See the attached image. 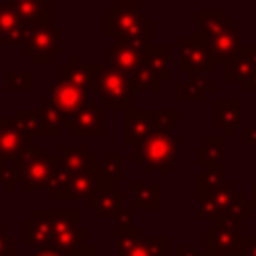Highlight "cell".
Wrapping results in <instances>:
<instances>
[{
    "label": "cell",
    "instance_id": "obj_1",
    "mask_svg": "<svg viewBox=\"0 0 256 256\" xmlns=\"http://www.w3.org/2000/svg\"><path fill=\"white\" fill-rule=\"evenodd\" d=\"M104 34L112 42L152 40V20L142 14L140 0H116L104 12Z\"/></svg>",
    "mask_w": 256,
    "mask_h": 256
},
{
    "label": "cell",
    "instance_id": "obj_2",
    "mask_svg": "<svg viewBox=\"0 0 256 256\" xmlns=\"http://www.w3.org/2000/svg\"><path fill=\"white\" fill-rule=\"evenodd\" d=\"M178 124H180L178 108H170V110L132 108L122 116V144L134 148L156 134H166L172 128H178Z\"/></svg>",
    "mask_w": 256,
    "mask_h": 256
},
{
    "label": "cell",
    "instance_id": "obj_3",
    "mask_svg": "<svg viewBox=\"0 0 256 256\" xmlns=\"http://www.w3.org/2000/svg\"><path fill=\"white\" fill-rule=\"evenodd\" d=\"M252 202L244 198L242 192L234 188V182L224 180L210 196H206L196 210L198 220H226V218H242L248 220L252 216Z\"/></svg>",
    "mask_w": 256,
    "mask_h": 256
},
{
    "label": "cell",
    "instance_id": "obj_4",
    "mask_svg": "<svg viewBox=\"0 0 256 256\" xmlns=\"http://www.w3.org/2000/svg\"><path fill=\"white\" fill-rule=\"evenodd\" d=\"M178 144L180 138L170 132L156 134L132 148V164L140 166L144 174H152V172L168 174L172 164L178 162L180 158Z\"/></svg>",
    "mask_w": 256,
    "mask_h": 256
},
{
    "label": "cell",
    "instance_id": "obj_5",
    "mask_svg": "<svg viewBox=\"0 0 256 256\" xmlns=\"http://www.w3.org/2000/svg\"><path fill=\"white\" fill-rule=\"evenodd\" d=\"M94 80H96V96L104 104L106 110H122L128 112L134 108V88L132 82L118 70L108 64L94 62Z\"/></svg>",
    "mask_w": 256,
    "mask_h": 256
},
{
    "label": "cell",
    "instance_id": "obj_6",
    "mask_svg": "<svg viewBox=\"0 0 256 256\" xmlns=\"http://www.w3.org/2000/svg\"><path fill=\"white\" fill-rule=\"evenodd\" d=\"M168 80H170V46L152 44L144 52L138 74L132 78V88L134 92H142V90L160 92L162 84Z\"/></svg>",
    "mask_w": 256,
    "mask_h": 256
},
{
    "label": "cell",
    "instance_id": "obj_7",
    "mask_svg": "<svg viewBox=\"0 0 256 256\" xmlns=\"http://www.w3.org/2000/svg\"><path fill=\"white\" fill-rule=\"evenodd\" d=\"M58 162H60L58 154L46 156L42 152V146L34 144L32 148H28L24 152V168H22V176H20V186L26 192L50 190L54 176H56Z\"/></svg>",
    "mask_w": 256,
    "mask_h": 256
},
{
    "label": "cell",
    "instance_id": "obj_8",
    "mask_svg": "<svg viewBox=\"0 0 256 256\" xmlns=\"http://www.w3.org/2000/svg\"><path fill=\"white\" fill-rule=\"evenodd\" d=\"M178 72L186 76H208L216 72V62L208 46L194 36H178Z\"/></svg>",
    "mask_w": 256,
    "mask_h": 256
},
{
    "label": "cell",
    "instance_id": "obj_9",
    "mask_svg": "<svg viewBox=\"0 0 256 256\" xmlns=\"http://www.w3.org/2000/svg\"><path fill=\"white\" fill-rule=\"evenodd\" d=\"M204 248L206 254L216 256H232L238 252L240 242L244 238V220L242 218H226L216 220L204 232Z\"/></svg>",
    "mask_w": 256,
    "mask_h": 256
},
{
    "label": "cell",
    "instance_id": "obj_10",
    "mask_svg": "<svg viewBox=\"0 0 256 256\" xmlns=\"http://www.w3.org/2000/svg\"><path fill=\"white\" fill-rule=\"evenodd\" d=\"M152 46V40H130V42H112L106 46L108 66L122 72L130 82L138 74L144 52Z\"/></svg>",
    "mask_w": 256,
    "mask_h": 256
},
{
    "label": "cell",
    "instance_id": "obj_11",
    "mask_svg": "<svg viewBox=\"0 0 256 256\" xmlns=\"http://www.w3.org/2000/svg\"><path fill=\"white\" fill-rule=\"evenodd\" d=\"M60 34L62 30L58 26H46V28H30L22 52L34 60V64H50L54 56L62 52L60 48Z\"/></svg>",
    "mask_w": 256,
    "mask_h": 256
},
{
    "label": "cell",
    "instance_id": "obj_12",
    "mask_svg": "<svg viewBox=\"0 0 256 256\" xmlns=\"http://www.w3.org/2000/svg\"><path fill=\"white\" fill-rule=\"evenodd\" d=\"M68 134L72 138H104L106 136V112L94 98L86 102L74 116L68 118Z\"/></svg>",
    "mask_w": 256,
    "mask_h": 256
},
{
    "label": "cell",
    "instance_id": "obj_13",
    "mask_svg": "<svg viewBox=\"0 0 256 256\" xmlns=\"http://www.w3.org/2000/svg\"><path fill=\"white\" fill-rule=\"evenodd\" d=\"M88 100H90V94L86 90H82L80 86H76L64 78H60L58 82L52 84L50 98H48V102L66 118L74 116L82 106H86Z\"/></svg>",
    "mask_w": 256,
    "mask_h": 256
},
{
    "label": "cell",
    "instance_id": "obj_14",
    "mask_svg": "<svg viewBox=\"0 0 256 256\" xmlns=\"http://www.w3.org/2000/svg\"><path fill=\"white\" fill-rule=\"evenodd\" d=\"M22 240L26 246L38 250L52 248V224L50 210H34L32 216L22 222Z\"/></svg>",
    "mask_w": 256,
    "mask_h": 256
},
{
    "label": "cell",
    "instance_id": "obj_15",
    "mask_svg": "<svg viewBox=\"0 0 256 256\" xmlns=\"http://www.w3.org/2000/svg\"><path fill=\"white\" fill-rule=\"evenodd\" d=\"M234 26H236L234 20L218 8H198L196 10V36L204 44L228 34Z\"/></svg>",
    "mask_w": 256,
    "mask_h": 256
},
{
    "label": "cell",
    "instance_id": "obj_16",
    "mask_svg": "<svg viewBox=\"0 0 256 256\" xmlns=\"http://www.w3.org/2000/svg\"><path fill=\"white\" fill-rule=\"evenodd\" d=\"M226 82H242V90H256V46H244L242 54L224 64Z\"/></svg>",
    "mask_w": 256,
    "mask_h": 256
},
{
    "label": "cell",
    "instance_id": "obj_17",
    "mask_svg": "<svg viewBox=\"0 0 256 256\" xmlns=\"http://www.w3.org/2000/svg\"><path fill=\"white\" fill-rule=\"evenodd\" d=\"M32 146H34V138L28 136L14 122V118H0V154L12 160L22 156Z\"/></svg>",
    "mask_w": 256,
    "mask_h": 256
},
{
    "label": "cell",
    "instance_id": "obj_18",
    "mask_svg": "<svg viewBox=\"0 0 256 256\" xmlns=\"http://www.w3.org/2000/svg\"><path fill=\"white\" fill-rule=\"evenodd\" d=\"M16 16L30 28L52 26V4L48 0H14L10 2Z\"/></svg>",
    "mask_w": 256,
    "mask_h": 256
},
{
    "label": "cell",
    "instance_id": "obj_19",
    "mask_svg": "<svg viewBox=\"0 0 256 256\" xmlns=\"http://www.w3.org/2000/svg\"><path fill=\"white\" fill-rule=\"evenodd\" d=\"M206 46H208L216 64H228V62L236 60L244 50V28L234 26L228 34L208 42Z\"/></svg>",
    "mask_w": 256,
    "mask_h": 256
},
{
    "label": "cell",
    "instance_id": "obj_20",
    "mask_svg": "<svg viewBox=\"0 0 256 256\" xmlns=\"http://www.w3.org/2000/svg\"><path fill=\"white\" fill-rule=\"evenodd\" d=\"M244 102L242 100H216L214 102V126L224 132L226 138L234 136L236 128L244 124Z\"/></svg>",
    "mask_w": 256,
    "mask_h": 256
},
{
    "label": "cell",
    "instance_id": "obj_21",
    "mask_svg": "<svg viewBox=\"0 0 256 256\" xmlns=\"http://www.w3.org/2000/svg\"><path fill=\"white\" fill-rule=\"evenodd\" d=\"M30 26H26L10 6V2H0V46L18 44L22 46Z\"/></svg>",
    "mask_w": 256,
    "mask_h": 256
},
{
    "label": "cell",
    "instance_id": "obj_22",
    "mask_svg": "<svg viewBox=\"0 0 256 256\" xmlns=\"http://www.w3.org/2000/svg\"><path fill=\"white\" fill-rule=\"evenodd\" d=\"M124 192L116 190V188H106V190H98L94 194L92 200H88V208L92 212H96V218L100 220H116L122 210H124Z\"/></svg>",
    "mask_w": 256,
    "mask_h": 256
},
{
    "label": "cell",
    "instance_id": "obj_23",
    "mask_svg": "<svg viewBox=\"0 0 256 256\" xmlns=\"http://www.w3.org/2000/svg\"><path fill=\"white\" fill-rule=\"evenodd\" d=\"M116 238V256H156L144 238L140 226H132L122 232H114Z\"/></svg>",
    "mask_w": 256,
    "mask_h": 256
},
{
    "label": "cell",
    "instance_id": "obj_24",
    "mask_svg": "<svg viewBox=\"0 0 256 256\" xmlns=\"http://www.w3.org/2000/svg\"><path fill=\"white\" fill-rule=\"evenodd\" d=\"M60 78L70 80L72 84L80 86L88 94L96 92V80H94V62L90 64H80L78 54H70L68 62L60 64Z\"/></svg>",
    "mask_w": 256,
    "mask_h": 256
},
{
    "label": "cell",
    "instance_id": "obj_25",
    "mask_svg": "<svg viewBox=\"0 0 256 256\" xmlns=\"http://www.w3.org/2000/svg\"><path fill=\"white\" fill-rule=\"evenodd\" d=\"M96 168H98V162L74 174L66 192L62 194V202L64 200H86V202L92 200L96 194Z\"/></svg>",
    "mask_w": 256,
    "mask_h": 256
},
{
    "label": "cell",
    "instance_id": "obj_26",
    "mask_svg": "<svg viewBox=\"0 0 256 256\" xmlns=\"http://www.w3.org/2000/svg\"><path fill=\"white\" fill-rule=\"evenodd\" d=\"M162 208V184L156 182H132V210H160Z\"/></svg>",
    "mask_w": 256,
    "mask_h": 256
},
{
    "label": "cell",
    "instance_id": "obj_27",
    "mask_svg": "<svg viewBox=\"0 0 256 256\" xmlns=\"http://www.w3.org/2000/svg\"><path fill=\"white\" fill-rule=\"evenodd\" d=\"M86 246H88V228L80 226V224L74 228H68L64 232H58L52 238V248L56 252H60L62 256H72Z\"/></svg>",
    "mask_w": 256,
    "mask_h": 256
},
{
    "label": "cell",
    "instance_id": "obj_28",
    "mask_svg": "<svg viewBox=\"0 0 256 256\" xmlns=\"http://www.w3.org/2000/svg\"><path fill=\"white\" fill-rule=\"evenodd\" d=\"M122 164H124V154H108L102 162H98L96 168V192L114 188V184L124 180L122 174Z\"/></svg>",
    "mask_w": 256,
    "mask_h": 256
},
{
    "label": "cell",
    "instance_id": "obj_29",
    "mask_svg": "<svg viewBox=\"0 0 256 256\" xmlns=\"http://www.w3.org/2000/svg\"><path fill=\"white\" fill-rule=\"evenodd\" d=\"M216 90V82L208 80V76H188L186 80L178 82V100L188 102V100H198L204 102L210 92Z\"/></svg>",
    "mask_w": 256,
    "mask_h": 256
},
{
    "label": "cell",
    "instance_id": "obj_30",
    "mask_svg": "<svg viewBox=\"0 0 256 256\" xmlns=\"http://www.w3.org/2000/svg\"><path fill=\"white\" fill-rule=\"evenodd\" d=\"M60 164L62 168L68 172V174H78L82 170H86L88 166H92L94 162H98V158L94 154L88 152L86 146H76V148H70V146H62L60 152Z\"/></svg>",
    "mask_w": 256,
    "mask_h": 256
},
{
    "label": "cell",
    "instance_id": "obj_31",
    "mask_svg": "<svg viewBox=\"0 0 256 256\" xmlns=\"http://www.w3.org/2000/svg\"><path fill=\"white\" fill-rule=\"evenodd\" d=\"M224 160V136H208L200 146H196V162L204 168L222 166Z\"/></svg>",
    "mask_w": 256,
    "mask_h": 256
},
{
    "label": "cell",
    "instance_id": "obj_32",
    "mask_svg": "<svg viewBox=\"0 0 256 256\" xmlns=\"http://www.w3.org/2000/svg\"><path fill=\"white\" fill-rule=\"evenodd\" d=\"M14 122L28 134V136H48L50 138V132L46 128V122H44V116L38 110H24V108H18L14 110Z\"/></svg>",
    "mask_w": 256,
    "mask_h": 256
},
{
    "label": "cell",
    "instance_id": "obj_33",
    "mask_svg": "<svg viewBox=\"0 0 256 256\" xmlns=\"http://www.w3.org/2000/svg\"><path fill=\"white\" fill-rule=\"evenodd\" d=\"M224 182V166H208L196 174V200L198 204L210 196Z\"/></svg>",
    "mask_w": 256,
    "mask_h": 256
},
{
    "label": "cell",
    "instance_id": "obj_34",
    "mask_svg": "<svg viewBox=\"0 0 256 256\" xmlns=\"http://www.w3.org/2000/svg\"><path fill=\"white\" fill-rule=\"evenodd\" d=\"M40 112L44 116V122H46V128L50 132V138H56L62 134V128L68 126V118L64 114H60L48 100H42L40 102Z\"/></svg>",
    "mask_w": 256,
    "mask_h": 256
},
{
    "label": "cell",
    "instance_id": "obj_35",
    "mask_svg": "<svg viewBox=\"0 0 256 256\" xmlns=\"http://www.w3.org/2000/svg\"><path fill=\"white\" fill-rule=\"evenodd\" d=\"M50 224H52V238H54V234L78 226L80 214L78 210H50Z\"/></svg>",
    "mask_w": 256,
    "mask_h": 256
},
{
    "label": "cell",
    "instance_id": "obj_36",
    "mask_svg": "<svg viewBox=\"0 0 256 256\" xmlns=\"http://www.w3.org/2000/svg\"><path fill=\"white\" fill-rule=\"evenodd\" d=\"M4 88L8 92H32L34 90V74L32 72H6Z\"/></svg>",
    "mask_w": 256,
    "mask_h": 256
},
{
    "label": "cell",
    "instance_id": "obj_37",
    "mask_svg": "<svg viewBox=\"0 0 256 256\" xmlns=\"http://www.w3.org/2000/svg\"><path fill=\"white\" fill-rule=\"evenodd\" d=\"M148 244L156 256H166L170 252V238L168 236H152V238H148Z\"/></svg>",
    "mask_w": 256,
    "mask_h": 256
},
{
    "label": "cell",
    "instance_id": "obj_38",
    "mask_svg": "<svg viewBox=\"0 0 256 256\" xmlns=\"http://www.w3.org/2000/svg\"><path fill=\"white\" fill-rule=\"evenodd\" d=\"M132 214H134L132 208H124L122 214L114 220V232H122V230L132 228V226H134V224H132Z\"/></svg>",
    "mask_w": 256,
    "mask_h": 256
},
{
    "label": "cell",
    "instance_id": "obj_39",
    "mask_svg": "<svg viewBox=\"0 0 256 256\" xmlns=\"http://www.w3.org/2000/svg\"><path fill=\"white\" fill-rule=\"evenodd\" d=\"M236 254H238V256H256V236L242 238L240 248H238Z\"/></svg>",
    "mask_w": 256,
    "mask_h": 256
},
{
    "label": "cell",
    "instance_id": "obj_40",
    "mask_svg": "<svg viewBox=\"0 0 256 256\" xmlns=\"http://www.w3.org/2000/svg\"><path fill=\"white\" fill-rule=\"evenodd\" d=\"M242 146H256V126L242 128Z\"/></svg>",
    "mask_w": 256,
    "mask_h": 256
},
{
    "label": "cell",
    "instance_id": "obj_41",
    "mask_svg": "<svg viewBox=\"0 0 256 256\" xmlns=\"http://www.w3.org/2000/svg\"><path fill=\"white\" fill-rule=\"evenodd\" d=\"M72 256H102L98 250H96V246H92V244H88L86 248H82L80 252H76V254H72Z\"/></svg>",
    "mask_w": 256,
    "mask_h": 256
},
{
    "label": "cell",
    "instance_id": "obj_42",
    "mask_svg": "<svg viewBox=\"0 0 256 256\" xmlns=\"http://www.w3.org/2000/svg\"><path fill=\"white\" fill-rule=\"evenodd\" d=\"M178 256H200V252H198L196 248H190V246L180 244V246H178Z\"/></svg>",
    "mask_w": 256,
    "mask_h": 256
},
{
    "label": "cell",
    "instance_id": "obj_43",
    "mask_svg": "<svg viewBox=\"0 0 256 256\" xmlns=\"http://www.w3.org/2000/svg\"><path fill=\"white\" fill-rule=\"evenodd\" d=\"M6 230L0 226V256H6Z\"/></svg>",
    "mask_w": 256,
    "mask_h": 256
},
{
    "label": "cell",
    "instance_id": "obj_44",
    "mask_svg": "<svg viewBox=\"0 0 256 256\" xmlns=\"http://www.w3.org/2000/svg\"><path fill=\"white\" fill-rule=\"evenodd\" d=\"M16 252V246H14V238L12 236H8L6 238V256H12Z\"/></svg>",
    "mask_w": 256,
    "mask_h": 256
},
{
    "label": "cell",
    "instance_id": "obj_45",
    "mask_svg": "<svg viewBox=\"0 0 256 256\" xmlns=\"http://www.w3.org/2000/svg\"><path fill=\"white\" fill-rule=\"evenodd\" d=\"M32 256H62V254L56 252L54 248H48V250H38V252H34Z\"/></svg>",
    "mask_w": 256,
    "mask_h": 256
},
{
    "label": "cell",
    "instance_id": "obj_46",
    "mask_svg": "<svg viewBox=\"0 0 256 256\" xmlns=\"http://www.w3.org/2000/svg\"><path fill=\"white\" fill-rule=\"evenodd\" d=\"M250 192H252V200H250V202H252V206L256 208V180L252 182V186H250Z\"/></svg>",
    "mask_w": 256,
    "mask_h": 256
},
{
    "label": "cell",
    "instance_id": "obj_47",
    "mask_svg": "<svg viewBox=\"0 0 256 256\" xmlns=\"http://www.w3.org/2000/svg\"><path fill=\"white\" fill-rule=\"evenodd\" d=\"M6 162H8V158H6L4 154H0V170H2V166H4Z\"/></svg>",
    "mask_w": 256,
    "mask_h": 256
},
{
    "label": "cell",
    "instance_id": "obj_48",
    "mask_svg": "<svg viewBox=\"0 0 256 256\" xmlns=\"http://www.w3.org/2000/svg\"><path fill=\"white\" fill-rule=\"evenodd\" d=\"M206 256H216V254H206ZM232 256H238V254H232Z\"/></svg>",
    "mask_w": 256,
    "mask_h": 256
}]
</instances>
